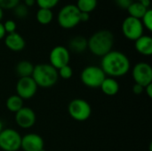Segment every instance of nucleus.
Instances as JSON below:
<instances>
[{"label": "nucleus", "mask_w": 152, "mask_h": 151, "mask_svg": "<svg viewBox=\"0 0 152 151\" xmlns=\"http://www.w3.org/2000/svg\"><path fill=\"white\" fill-rule=\"evenodd\" d=\"M5 106L9 111L16 113L24 107V103H23V100L20 96H18L17 94H14L7 98Z\"/></svg>", "instance_id": "19"}, {"label": "nucleus", "mask_w": 152, "mask_h": 151, "mask_svg": "<svg viewBox=\"0 0 152 151\" xmlns=\"http://www.w3.org/2000/svg\"><path fill=\"white\" fill-rule=\"evenodd\" d=\"M97 0H77L76 6L81 12L90 13L97 6Z\"/></svg>", "instance_id": "22"}, {"label": "nucleus", "mask_w": 152, "mask_h": 151, "mask_svg": "<svg viewBox=\"0 0 152 151\" xmlns=\"http://www.w3.org/2000/svg\"><path fill=\"white\" fill-rule=\"evenodd\" d=\"M100 88L107 96H115L119 91V84L113 77H107L103 80Z\"/></svg>", "instance_id": "16"}, {"label": "nucleus", "mask_w": 152, "mask_h": 151, "mask_svg": "<svg viewBox=\"0 0 152 151\" xmlns=\"http://www.w3.org/2000/svg\"><path fill=\"white\" fill-rule=\"evenodd\" d=\"M18 4H20V0H0L2 9H13Z\"/></svg>", "instance_id": "27"}, {"label": "nucleus", "mask_w": 152, "mask_h": 151, "mask_svg": "<svg viewBox=\"0 0 152 151\" xmlns=\"http://www.w3.org/2000/svg\"><path fill=\"white\" fill-rule=\"evenodd\" d=\"M31 77L41 88H51L58 81V70L49 63H40L34 66Z\"/></svg>", "instance_id": "3"}, {"label": "nucleus", "mask_w": 152, "mask_h": 151, "mask_svg": "<svg viewBox=\"0 0 152 151\" xmlns=\"http://www.w3.org/2000/svg\"><path fill=\"white\" fill-rule=\"evenodd\" d=\"M128 57L119 51H110L102 58L101 69L109 77H120L126 75L130 70Z\"/></svg>", "instance_id": "1"}, {"label": "nucleus", "mask_w": 152, "mask_h": 151, "mask_svg": "<svg viewBox=\"0 0 152 151\" xmlns=\"http://www.w3.org/2000/svg\"><path fill=\"white\" fill-rule=\"evenodd\" d=\"M117 5L122 9H127L133 3L134 0H115Z\"/></svg>", "instance_id": "29"}, {"label": "nucleus", "mask_w": 152, "mask_h": 151, "mask_svg": "<svg viewBox=\"0 0 152 151\" xmlns=\"http://www.w3.org/2000/svg\"><path fill=\"white\" fill-rule=\"evenodd\" d=\"M143 25L142 20L133 17H126L122 23V33L129 40L135 41L143 35Z\"/></svg>", "instance_id": "8"}, {"label": "nucleus", "mask_w": 152, "mask_h": 151, "mask_svg": "<svg viewBox=\"0 0 152 151\" xmlns=\"http://www.w3.org/2000/svg\"><path fill=\"white\" fill-rule=\"evenodd\" d=\"M136 1H139V2H141V1H142V0H136Z\"/></svg>", "instance_id": "37"}, {"label": "nucleus", "mask_w": 152, "mask_h": 151, "mask_svg": "<svg viewBox=\"0 0 152 151\" xmlns=\"http://www.w3.org/2000/svg\"><path fill=\"white\" fill-rule=\"evenodd\" d=\"M4 128H3V123H2V121L0 120V133H1V131L3 130Z\"/></svg>", "instance_id": "36"}, {"label": "nucleus", "mask_w": 152, "mask_h": 151, "mask_svg": "<svg viewBox=\"0 0 152 151\" xmlns=\"http://www.w3.org/2000/svg\"><path fill=\"white\" fill-rule=\"evenodd\" d=\"M133 92H134V94L140 95V94H142L144 92V87L140 85H138V84H134V86H133Z\"/></svg>", "instance_id": "30"}, {"label": "nucleus", "mask_w": 152, "mask_h": 151, "mask_svg": "<svg viewBox=\"0 0 152 151\" xmlns=\"http://www.w3.org/2000/svg\"><path fill=\"white\" fill-rule=\"evenodd\" d=\"M14 119L19 127L23 129H28L35 125L37 117L33 109L28 107H23L18 112L15 113Z\"/></svg>", "instance_id": "12"}, {"label": "nucleus", "mask_w": 152, "mask_h": 151, "mask_svg": "<svg viewBox=\"0 0 152 151\" xmlns=\"http://www.w3.org/2000/svg\"><path fill=\"white\" fill-rule=\"evenodd\" d=\"M134 47L139 53L144 56H151L152 54L151 36L142 35L141 37L134 41Z\"/></svg>", "instance_id": "15"}, {"label": "nucleus", "mask_w": 152, "mask_h": 151, "mask_svg": "<svg viewBox=\"0 0 152 151\" xmlns=\"http://www.w3.org/2000/svg\"><path fill=\"white\" fill-rule=\"evenodd\" d=\"M3 16H4V12H3V9H2V8L0 7V20H2Z\"/></svg>", "instance_id": "35"}, {"label": "nucleus", "mask_w": 152, "mask_h": 151, "mask_svg": "<svg viewBox=\"0 0 152 151\" xmlns=\"http://www.w3.org/2000/svg\"><path fill=\"white\" fill-rule=\"evenodd\" d=\"M44 147V140L37 133H27L21 136L20 149L24 151H41Z\"/></svg>", "instance_id": "13"}, {"label": "nucleus", "mask_w": 152, "mask_h": 151, "mask_svg": "<svg viewBox=\"0 0 152 151\" xmlns=\"http://www.w3.org/2000/svg\"><path fill=\"white\" fill-rule=\"evenodd\" d=\"M132 75L135 84H138L144 88L152 84V68L147 62L136 63L133 68Z\"/></svg>", "instance_id": "9"}, {"label": "nucleus", "mask_w": 152, "mask_h": 151, "mask_svg": "<svg viewBox=\"0 0 152 151\" xmlns=\"http://www.w3.org/2000/svg\"><path fill=\"white\" fill-rule=\"evenodd\" d=\"M90 19V13L87 12H80V21L86 22L87 20H89Z\"/></svg>", "instance_id": "31"}, {"label": "nucleus", "mask_w": 152, "mask_h": 151, "mask_svg": "<svg viewBox=\"0 0 152 151\" xmlns=\"http://www.w3.org/2000/svg\"><path fill=\"white\" fill-rule=\"evenodd\" d=\"M24 1H25V0H24Z\"/></svg>", "instance_id": "39"}, {"label": "nucleus", "mask_w": 152, "mask_h": 151, "mask_svg": "<svg viewBox=\"0 0 152 151\" xmlns=\"http://www.w3.org/2000/svg\"><path fill=\"white\" fill-rule=\"evenodd\" d=\"M114 36L111 31L102 29L94 33L87 40V47L90 52L100 57H103L110 53L113 47Z\"/></svg>", "instance_id": "2"}, {"label": "nucleus", "mask_w": 152, "mask_h": 151, "mask_svg": "<svg viewBox=\"0 0 152 151\" xmlns=\"http://www.w3.org/2000/svg\"><path fill=\"white\" fill-rule=\"evenodd\" d=\"M37 20L42 24V25H47L49 24L53 18V13L52 10L50 9H44V8H39V10L37 12L36 14Z\"/></svg>", "instance_id": "21"}, {"label": "nucleus", "mask_w": 152, "mask_h": 151, "mask_svg": "<svg viewBox=\"0 0 152 151\" xmlns=\"http://www.w3.org/2000/svg\"><path fill=\"white\" fill-rule=\"evenodd\" d=\"M41 151H45V149H44V150H41Z\"/></svg>", "instance_id": "38"}, {"label": "nucleus", "mask_w": 152, "mask_h": 151, "mask_svg": "<svg viewBox=\"0 0 152 151\" xmlns=\"http://www.w3.org/2000/svg\"><path fill=\"white\" fill-rule=\"evenodd\" d=\"M126 10H127L128 14H129L130 17L141 20L142 18V16L145 14L148 8L143 6L141 2L136 1V2H134Z\"/></svg>", "instance_id": "20"}, {"label": "nucleus", "mask_w": 152, "mask_h": 151, "mask_svg": "<svg viewBox=\"0 0 152 151\" xmlns=\"http://www.w3.org/2000/svg\"><path fill=\"white\" fill-rule=\"evenodd\" d=\"M80 11L74 4H67L63 6L57 16L59 25L66 29L75 28L80 22Z\"/></svg>", "instance_id": "4"}, {"label": "nucleus", "mask_w": 152, "mask_h": 151, "mask_svg": "<svg viewBox=\"0 0 152 151\" xmlns=\"http://www.w3.org/2000/svg\"><path fill=\"white\" fill-rule=\"evenodd\" d=\"M38 86L31 77H20L16 84V94L22 100H28L35 96Z\"/></svg>", "instance_id": "11"}, {"label": "nucleus", "mask_w": 152, "mask_h": 151, "mask_svg": "<svg viewBox=\"0 0 152 151\" xmlns=\"http://www.w3.org/2000/svg\"><path fill=\"white\" fill-rule=\"evenodd\" d=\"M69 116L76 121L83 122L87 120L92 114L91 105L84 99L72 100L68 107Z\"/></svg>", "instance_id": "6"}, {"label": "nucleus", "mask_w": 152, "mask_h": 151, "mask_svg": "<svg viewBox=\"0 0 152 151\" xmlns=\"http://www.w3.org/2000/svg\"><path fill=\"white\" fill-rule=\"evenodd\" d=\"M144 91H145L146 94L149 96V98H152V84L147 85V86L144 88Z\"/></svg>", "instance_id": "32"}, {"label": "nucleus", "mask_w": 152, "mask_h": 151, "mask_svg": "<svg viewBox=\"0 0 152 151\" xmlns=\"http://www.w3.org/2000/svg\"><path fill=\"white\" fill-rule=\"evenodd\" d=\"M69 48L77 53H83L87 49V39L82 36H76L70 39Z\"/></svg>", "instance_id": "17"}, {"label": "nucleus", "mask_w": 152, "mask_h": 151, "mask_svg": "<svg viewBox=\"0 0 152 151\" xmlns=\"http://www.w3.org/2000/svg\"><path fill=\"white\" fill-rule=\"evenodd\" d=\"M4 44L8 49L12 52H20L25 47V40L24 38L16 31L13 33L8 34L4 38Z\"/></svg>", "instance_id": "14"}, {"label": "nucleus", "mask_w": 152, "mask_h": 151, "mask_svg": "<svg viewBox=\"0 0 152 151\" xmlns=\"http://www.w3.org/2000/svg\"><path fill=\"white\" fill-rule=\"evenodd\" d=\"M60 0H36V3L39 6V8H44V9H50L55 7Z\"/></svg>", "instance_id": "26"}, {"label": "nucleus", "mask_w": 152, "mask_h": 151, "mask_svg": "<svg viewBox=\"0 0 152 151\" xmlns=\"http://www.w3.org/2000/svg\"><path fill=\"white\" fill-rule=\"evenodd\" d=\"M141 3L142 4L143 6H145L146 8L149 9V7L151 5V0H142V1H141Z\"/></svg>", "instance_id": "34"}, {"label": "nucleus", "mask_w": 152, "mask_h": 151, "mask_svg": "<svg viewBox=\"0 0 152 151\" xmlns=\"http://www.w3.org/2000/svg\"><path fill=\"white\" fill-rule=\"evenodd\" d=\"M142 23L143 25V27H145L149 31L152 30V10L151 9H148L145 12V14L142 16V18L141 19Z\"/></svg>", "instance_id": "24"}, {"label": "nucleus", "mask_w": 152, "mask_h": 151, "mask_svg": "<svg viewBox=\"0 0 152 151\" xmlns=\"http://www.w3.org/2000/svg\"><path fill=\"white\" fill-rule=\"evenodd\" d=\"M4 28L6 33L10 34V33H13L16 30V23L15 21L12 20H8L4 23Z\"/></svg>", "instance_id": "28"}, {"label": "nucleus", "mask_w": 152, "mask_h": 151, "mask_svg": "<svg viewBox=\"0 0 152 151\" xmlns=\"http://www.w3.org/2000/svg\"><path fill=\"white\" fill-rule=\"evenodd\" d=\"M21 135L14 129H3L0 133V149L4 151H18L20 149Z\"/></svg>", "instance_id": "7"}, {"label": "nucleus", "mask_w": 152, "mask_h": 151, "mask_svg": "<svg viewBox=\"0 0 152 151\" xmlns=\"http://www.w3.org/2000/svg\"><path fill=\"white\" fill-rule=\"evenodd\" d=\"M70 61L69 51L62 45L53 47L49 54V64H51L57 70L66 65H69Z\"/></svg>", "instance_id": "10"}, {"label": "nucleus", "mask_w": 152, "mask_h": 151, "mask_svg": "<svg viewBox=\"0 0 152 151\" xmlns=\"http://www.w3.org/2000/svg\"><path fill=\"white\" fill-rule=\"evenodd\" d=\"M73 75L72 68L69 65H66L58 69V76L62 79H69Z\"/></svg>", "instance_id": "25"}, {"label": "nucleus", "mask_w": 152, "mask_h": 151, "mask_svg": "<svg viewBox=\"0 0 152 151\" xmlns=\"http://www.w3.org/2000/svg\"><path fill=\"white\" fill-rule=\"evenodd\" d=\"M5 30H4V24L0 22V40L3 39L4 36H5Z\"/></svg>", "instance_id": "33"}, {"label": "nucleus", "mask_w": 152, "mask_h": 151, "mask_svg": "<svg viewBox=\"0 0 152 151\" xmlns=\"http://www.w3.org/2000/svg\"><path fill=\"white\" fill-rule=\"evenodd\" d=\"M105 78L106 75L101 67L94 65L86 67L80 74L81 82L89 88H100Z\"/></svg>", "instance_id": "5"}, {"label": "nucleus", "mask_w": 152, "mask_h": 151, "mask_svg": "<svg viewBox=\"0 0 152 151\" xmlns=\"http://www.w3.org/2000/svg\"><path fill=\"white\" fill-rule=\"evenodd\" d=\"M13 14L15 17L19 18V19H24L27 17L28 13V6L24 4H18L13 9Z\"/></svg>", "instance_id": "23"}, {"label": "nucleus", "mask_w": 152, "mask_h": 151, "mask_svg": "<svg viewBox=\"0 0 152 151\" xmlns=\"http://www.w3.org/2000/svg\"><path fill=\"white\" fill-rule=\"evenodd\" d=\"M16 73L20 77H31L33 70H34V65L28 61H21L16 65Z\"/></svg>", "instance_id": "18"}]
</instances>
